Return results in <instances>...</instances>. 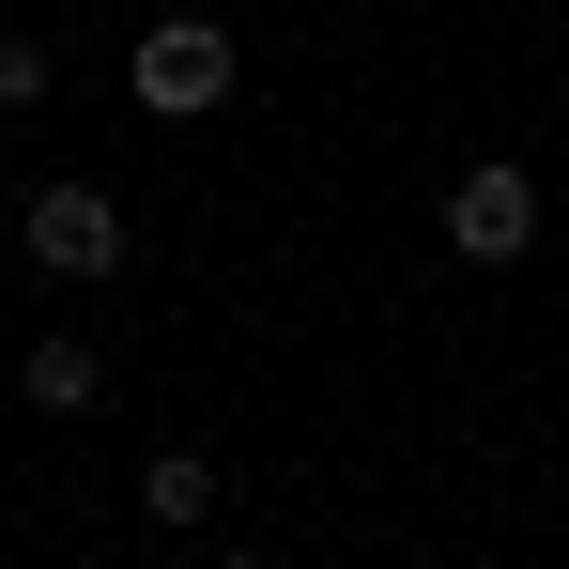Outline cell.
I'll list each match as a JSON object with an SVG mask.
<instances>
[{
	"label": "cell",
	"mask_w": 569,
	"mask_h": 569,
	"mask_svg": "<svg viewBox=\"0 0 569 569\" xmlns=\"http://www.w3.org/2000/svg\"><path fill=\"white\" fill-rule=\"evenodd\" d=\"M231 78H247V62H231V31H216V16H154V31H139V62H123V93L154 108V123L231 108Z\"/></svg>",
	"instance_id": "1"
},
{
	"label": "cell",
	"mask_w": 569,
	"mask_h": 569,
	"mask_svg": "<svg viewBox=\"0 0 569 569\" xmlns=\"http://www.w3.org/2000/svg\"><path fill=\"white\" fill-rule=\"evenodd\" d=\"M16 247H31L47 278H123V200L62 170V186H31V216H16Z\"/></svg>",
	"instance_id": "2"
},
{
	"label": "cell",
	"mask_w": 569,
	"mask_h": 569,
	"mask_svg": "<svg viewBox=\"0 0 569 569\" xmlns=\"http://www.w3.org/2000/svg\"><path fill=\"white\" fill-rule=\"evenodd\" d=\"M447 247H462V262H523V247H539V186H523L508 154H477L462 186H447Z\"/></svg>",
	"instance_id": "3"
},
{
	"label": "cell",
	"mask_w": 569,
	"mask_h": 569,
	"mask_svg": "<svg viewBox=\"0 0 569 569\" xmlns=\"http://www.w3.org/2000/svg\"><path fill=\"white\" fill-rule=\"evenodd\" d=\"M16 385H31V416H93V400H108V355H93V339H31Z\"/></svg>",
	"instance_id": "4"
},
{
	"label": "cell",
	"mask_w": 569,
	"mask_h": 569,
	"mask_svg": "<svg viewBox=\"0 0 569 569\" xmlns=\"http://www.w3.org/2000/svg\"><path fill=\"white\" fill-rule=\"evenodd\" d=\"M200 508H216V462H200V447H154V462H139V523H170V539H186Z\"/></svg>",
	"instance_id": "5"
},
{
	"label": "cell",
	"mask_w": 569,
	"mask_h": 569,
	"mask_svg": "<svg viewBox=\"0 0 569 569\" xmlns=\"http://www.w3.org/2000/svg\"><path fill=\"white\" fill-rule=\"evenodd\" d=\"M47 93H62V62H47V31H0V123H31Z\"/></svg>",
	"instance_id": "6"
},
{
	"label": "cell",
	"mask_w": 569,
	"mask_h": 569,
	"mask_svg": "<svg viewBox=\"0 0 569 569\" xmlns=\"http://www.w3.org/2000/svg\"><path fill=\"white\" fill-rule=\"evenodd\" d=\"M555 108H569V78H555Z\"/></svg>",
	"instance_id": "7"
}]
</instances>
